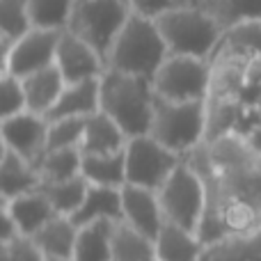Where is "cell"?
<instances>
[{
    "instance_id": "obj_26",
    "label": "cell",
    "mask_w": 261,
    "mask_h": 261,
    "mask_svg": "<svg viewBox=\"0 0 261 261\" xmlns=\"http://www.w3.org/2000/svg\"><path fill=\"white\" fill-rule=\"evenodd\" d=\"M41 190L44 195L50 199L55 213L58 216H67L73 218V213L81 208L83 199H85L87 190H90V184L85 181V176H76V179L69 181H60V184H41Z\"/></svg>"
},
{
    "instance_id": "obj_4",
    "label": "cell",
    "mask_w": 261,
    "mask_h": 261,
    "mask_svg": "<svg viewBox=\"0 0 261 261\" xmlns=\"http://www.w3.org/2000/svg\"><path fill=\"white\" fill-rule=\"evenodd\" d=\"M206 101L176 103V101H165L156 96L149 135L156 138L170 151L186 158L206 142Z\"/></svg>"
},
{
    "instance_id": "obj_36",
    "label": "cell",
    "mask_w": 261,
    "mask_h": 261,
    "mask_svg": "<svg viewBox=\"0 0 261 261\" xmlns=\"http://www.w3.org/2000/svg\"><path fill=\"white\" fill-rule=\"evenodd\" d=\"M46 261H73V259H46Z\"/></svg>"
},
{
    "instance_id": "obj_1",
    "label": "cell",
    "mask_w": 261,
    "mask_h": 261,
    "mask_svg": "<svg viewBox=\"0 0 261 261\" xmlns=\"http://www.w3.org/2000/svg\"><path fill=\"white\" fill-rule=\"evenodd\" d=\"M156 106L151 78L106 69L101 76V113L113 117L128 138L149 135Z\"/></svg>"
},
{
    "instance_id": "obj_33",
    "label": "cell",
    "mask_w": 261,
    "mask_h": 261,
    "mask_svg": "<svg viewBox=\"0 0 261 261\" xmlns=\"http://www.w3.org/2000/svg\"><path fill=\"white\" fill-rule=\"evenodd\" d=\"M130 14L142 18H151V21H158L163 14L172 12V9L181 7V5H188L184 0H126Z\"/></svg>"
},
{
    "instance_id": "obj_30",
    "label": "cell",
    "mask_w": 261,
    "mask_h": 261,
    "mask_svg": "<svg viewBox=\"0 0 261 261\" xmlns=\"http://www.w3.org/2000/svg\"><path fill=\"white\" fill-rule=\"evenodd\" d=\"M85 138V119L81 117H64L48 122V149L46 151H58V149H81Z\"/></svg>"
},
{
    "instance_id": "obj_34",
    "label": "cell",
    "mask_w": 261,
    "mask_h": 261,
    "mask_svg": "<svg viewBox=\"0 0 261 261\" xmlns=\"http://www.w3.org/2000/svg\"><path fill=\"white\" fill-rule=\"evenodd\" d=\"M0 211H3V218H0V243H9V241H14L21 234H18V227L14 222V218L9 216L7 208L0 206Z\"/></svg>"
},
{
    "instance_id": "obj_20",
    "label": "cell",
    "mask_w": 261,
    "mask_h": 261,
    "mask_svg": "<svg viewBox=\"0 0 261 261\" xmlns=\"http://www.w3.org/2000/svg\"><path fill=\"white\" fill-rule=\"evenodd\" d=\"M81 227L67 216H55L50 222H46L32 241L37 248L46 254V259H73L76 239Z\"/></svg>"
},
{
    "instance_id": "obj_35",
    "label": "cell",
    "mask_w": 261,
    "mask_h": 261,
    "mask_svg": "<svg viewBox=\"0 0 261 261\" xmlns=\"http://www.w3.org/2000/svg\"><path fill=\"white\" fill-rule=\"evenodd\" d=\"M243 140L248 142V147L252 149L254 153H259V156H261V122L252 128V133H250L248 138H243Z\"/></svg>"
},
{
    "instance_id": "obj_5",
    "label": "cell",
    "mask_w": 261,
    "mask_h": 261,
    "mask_svg": "<svg viewBox=\"0 0 261 261\" xmlns=\"http://www.w3.org/2000/svg\"><path fill=\"white\" fill-rule=\"evenodd\" d=\"M206 199V184L188 158L179 163V167L158 190V202L165 220L195 234H199V227L204 222Z\"/></svg>"
},
{
    "instance_id": "obj_10",
    "label": "cell",
    "mask_w": 261,
    "mask_h": 261,
    "mask_svg": "<svg viewBox=\"0 0 261 261\" xmlns=\"http://www.w3.org/2000/svg\"><path fill=\"white\" fill-rule=\"evenodd\" d=\"M0 140H3V149L18 153L37 167V163L44 158L48 149V119L30 110L14 117H5L0 122Z\"/></svg>"
},
{
    "instance_id": "obj_17",
    "label": "cell",
    "mask_w": 261,
    "mask_h": 261,
    "mask_svg": "<svg viewBox=\"0 0 261 261\" xmlns=\"http://www.w3.org/2000/svg\"><path fill=\"white\" fill-rule=\"evenodd\" d=\"M78 227L92 225V222L110 220L122 222L124 208H122V188H108V186H90L81 208L71 218Z\"/></svg>"
},
{
    "instance_id": "obj_14",
    "label": "cell",
    "mask_w": 261,
    "mask_h": 261,
    "mask_svg": "<svg viewBox=\"0 0 261 261\" xmlns=\"http://www.w3.org/2000/svg\"><path fill=\"white\" fill-rule=\"evenodd\" d=\"M153 252L156 261H202L206 245L199 234L165 220L161 234L153 241Z\"/></svg>"
},
{
    "instance_id": "obj_21",
    "label": "cell",
    "mask_w": 261,
    "mask_h": 261,
    "mask_svg": "<svg viewBox=\"0 0 261 261\" xmlns=\"http://www.w3.org/2000/svg\"><path fill=\"white\" fill-rule=\"evenodd\" d=\"M115 227L117 222L110 220L81 227L73 261H115Z\"/></svg>"
},
{
    "instance_id": "obj_23",
    "label": "cell",
    "mask_w": 261,
    "mask_h": 261,
    "mask_svg": "<svg viewBox=\"0 0 261 261\" xmlns=\"http://www.w3.org/2000/svg\"><path fill=\"white\" fill-rule=\"evenodd\" d=\"M197 5L222 30L245 21H261V0H197Z\"/></svg>"
},
{
    "instance_id": "obj_22",
    "label": "cell",
    "mask_w": 261,
    "mask_h": 261,
    "mask_svg": "<svg viewBox=\"0 0 261 261\" xmlns=\"http://www.w3.org/2000/svg\"><path fill=\"white\" fill-rule=\"evenodd\" d=\"M81 174L90 186L124 188L126 186V153H94L83 156Z\"/></svg>"
},
{
    "instance_id": "obj_16",
    "label": "cell",
    "mask_w": 261,
    "mask_h": 261,
    "mask_svg": "<svg viewBox=\"0 0 261 261\" xmlns=\"http://www.w3.org/2000/svg\"><path fill=\"white\" fill-rule=\"evenodd\" d=\"M128 144V135L124 128L108 117L106 113H94L85 119V138H83V156H94V153H119Z\"/></svg>"
},
{
    "instance_id": "obj_11",
    "label": "cell",
    "mask_w": 261,
    "mask_h": 261,
    "mask_svg": "<svg viewBox=\"0 0 261 261\" xmlns=\"http://www.w3.org/2000/svg\"><path fill=\"white\" fill-rule=\"evenodd\" d=\"M55 67L64 76L67 85H71V83L101 78L106 73V60L81 37L62 30L58 41V53H55Z\"/></svg>"
},
{
    "instance_id": "obj_6",
    "label": "cell",
    "mask_w": 261,
    "mask_h": 261,
    "mask_svg": "<svg viewBox=\"0 0 261 261\" xmlns=\"http://www.w3.org/2000/svg\"><path fill=\"white\" fill-rule=\"evenodd\" d=\"M130 9L124 0H76L67 30L90 44L103 60L126 25Z\"/></svg>"
},
{
    "instance_id": "obj_18",
    "label": "cell",
    "mask_w": 261,
    "mask_h": 261,
    "mask_svg": "<svg viewBox=\"0 0 261 261\" xmlns=\"http://www.w3.org/2000/svg\"><path fill=\"white\" fill-rule=\"evenodd\" d=\"M41 188V176L30 161L21 158L18 153L3 149L0 158V197L14 199L18 195L35 193Z\"/></svg>"
},
{
    "instance_id": "obj_39",
    "label": "cell",
    "mask_w": 261,
    "mask_h": 261,
    "mask_svg": "<svg viewBox=\"0 0 261 261\" xmlns=\"http://www.w3.org/2000/svg\"><path fill=\"white\" fill-rule=\"evenodd\" d=\"M124 3H126V0H124Z\"/></svg>"
},
{
    "instance_id": "obj_25",
    "label": "cell",
    "mask_w": 261,
    "mask_h": 261,
    "mask_svg": "<svg viewBox=\"0 0 261 261\" xmlns=\"http://www.w3.org/2000/svg\"><path fill=\"white\" fill-rule=\"evenodd\" d=\"M220 48L250 62L261 60V21H245L225 30Z\"/></svg>"
},
{
    "instance_id": "obj_8",
    "label": "cell",
    "mask_w": 261,
    "mask_h": 261,
    "mask_svg": "<svg viewBox=\"0 0 261 261\" xmlns=\"http://www.w3.org/2000/svg\"><path fill=\"white\" fill-rule=\"evenodd\" d=\"M124 153H126V184L156 193L184 161V156L163 147L151 135L128 138Z\"/></svg>"
},
{
    "instance_id": "obj_37",
    "label": "cell",
    "mask_w": 261,
    "mask_h": 261,
    "mask_svg": "<svg viewBox=\"0 0 261 261\" xmlns=\"http://www.w3.org/2000/svg\"><path fill=\"white\" fill-rule=\"evenodd\" d=\"M184 3H188V5H197V0H184Z\"/></svg>"
},
{
    "instance_id": "obj_28",
    "label": "cell",
    "mask_w": 261,
    "mask_h": 261,
    "mask_svg": "<svg viewBox=\"0 0 261 261\" xmlns=\"http://www.w3.org/2000/svg\"><path fill=\"white\" fill-rule=\"evenodd\" d=\"M32 25L44 30H67L76 0H28Z\"/></svg>"
},
{
    "instance_id": "obj_19",
    "label": "cell",
    "mask_w": 261,
    "mask_h": 261,
    "mask_svg": "<svg viewBox=\"0 0 261 261\" xmlns=\"http://www.w3.org/2000/svg\"><path fill=\"white\" fill-rule=\"evenodd\" d=\"M23 81V90H25V99H28V110L37 115H48L53 110V106L58 103V99L62 96L64 87H67V81L60 73V69L48 67L41 69L37 73H30V76L21 78Z\"/></svg>"
},
{
    "instance_id": "obj_3",
    "label": "cell",
    "mask_w": 261,
    "mask_h": 261,
    "mask_svg": "<svg viewBox=\"0 0 261 261\" xmlns=\"http://www.w3.org/2000/svg\"><path fill=\"white\" fill-rule=\"evenodd\" d=\"M170 55L211 60L222 44V30L199 5H181L156 21Z\"/></svg>"
},
{
    "instance_id": "obj_27",
    "label": "cell",
    "mask_w": 261,
    "mask_h": 261,
    "mask_svg": "<svg viewBox=\"0 0 261 261\" xmlns=\"http://www.w3.org/2000/svg\"><path fill=\"white\" fill-rule=\"evenodd\" d=\"M115 261H156L153 241L144 239L126 222L115 227Z\"/></svg>"
},
{
    "instance_id": "obj_24",
    "label": "cell",
    "mask_w": 261,
    "mask_h": 261,
    "mask_svg": "<svg viewBox=\"0 0 261 261\" xmlns=\"http://www.w3.org/2000/svg\"><path fill=\"white\" fill-rule=\"evenodd\" d=\"M83 170V151L81 149H58L46 151L44 158L37 163V172L41 176V184H60L81 176Z\"/></svg>"
},
{
    "instance_id": "obj_13",
    "label": "cell",
    "mask_w": 261,
    "mask_h": 261,
    "mask_svg": "<svg viewBox=\"0 0 261 261\" xmlns=\"http://www.w3.org/2000/svg\"><path fill=\"white\" fill-rule=\"evenodd\" d=\"M0 206L7 208L9 216L14 218V222H16V227H18V234L28 236V239H32L46 222H50L58 216L53 204H50V199L46 197L41 188L35 190V193L18 195V197H14V199H3Z\"/></svg>"
},
{
    "instance_id": "obj_7",
    "label": "cell",
    "mask_w": 261,
    "mask_h": 261,
    "mask_svg": "<svg viewBox=\"0 0 261 261\" xmlns=\"http://www.w3.org/2000/svg\"><path fill=\"white\" fill-rule=\"evenodd\" d=\"M158 99L190 103L206 101L211 90V60L190 55H167L156 76L151 78Z\"/></svg>"
},
{
    "instance_id": "obj_38",
    "label": "cell",
    "mask_w": 261,
    "mask_h": 261,
    "mask_svg": "<svg viewBox=\"0 0 261 261\" xmlns=\"http://www.w3.org/2000/svg\"><path fill=\"white\" fill-rule=\"evenodd\" d=\"M257 108H259V113H261V99L257 101Z\"/></svg>"
},
{
    "instance_id": "obj_29",
    "label": "cell",
    "mask_w": 261,
    "mask_h": 261,
    "mask_svg": "<svg viewBox=\"0 0 261 261\" xmlns=\"http://www.w3.org/2000/svg\"><path fill=\"white\" fill-rule=\"evenodd\" d=\"M30 3L28 0H0V37L21 39L32 30Z\"/></svg>"
},
{
    "instance_id": "obj_15",
    "label": "cell",
    "mask_w": 261,
    "mask_h": 261,
    "mask_svg": "<svg viewBox=\"0 0 261 261\" xmlns=\"http://www.w3.org/2000/svg\"><path fill=\"white\" fill-rule=\"evenodd\" d=\"M101 110V78H92V81L71 83L64 87L62 96L58 103L53 106L46 119H64V117H81L87 119L90 115Z\"/></svg>"
},
{
    "instance_id": "obj_31",
    "label": "cell",
    "mask_w": 261,
    "mask_h": 261,
    "mask_svg": "<svg viewBox=\"0 0 261 261\" xmlns=\"http://www.w3.org/2000/svg\"><path fill=\"white\" fill-rule=\"evenodd\" d=\"M0 99H3V113L0 117H14L28 110L25 90H23V81L12 73H3L0 78Z\"/></svg>"
},
{
    "instance_id": "obj_9",
    "label": "cell",
    "mask_w": 261,
    "mask_h": 261,
    "mask_svg": "<svg viewBox=\"0 0 261 261\" xmlns=\"http://www.w3.org/2000/svg\"><path fill=\"white\" fill-rule=\"evenodd\" d=\"M62 30H44L32 28L21 39L0 37V60H3V73H12L16 78H25L41 69L55 64L58 41Z\"/></svg>"
},
{
    "instance_id": "obj_32",
    "label": "cell",
    "mask_w": 261,
    "mask_h": 261,
    "mask_svg": "<svg viewBox=\"0 0 261 261\" xmlns=\"http://www.w3.org/2000/svg\"><path fill=\"white\" fill-rule=\"evenodd\" d=\"M3 245V261H46V254L28 236H16Z\"/></svg>"
},
{
    "instance_id": "obj_2",
    "label": "cell",
    "mask_w": 261,
    "mask_h": 261,
    "mask_svg": "<svg viewBox=\"0 0 261 261\" xmlns=\"http://www.w3.org/2000/svg\"><path fill=\"white\" fill-rule=\"evenodd\" d=\"M170 50L158 30L156 21L130 14L126 25L115 39L106 69L130 73V76L153 78L161 64L167 60Z\"/></svg>"
},
{
    "instance_id": "obj_12",
    "label": "cell",
    "mask_w": 261,
    "mask_h": 261,
    "mask_svg": "<svg viewBox=\"0 0 261 261\" xmlns=\"http://www.w3.org/2000/svg\"><path fill=\"white\" fill-rule=\"evenodd\" d=\"M122 208H124V220L130 229L142 234L144 239L156 241L161 234L163 225H165V216H163L161 202H158L156 190H147L140 186L126 184L122 188Z\"/></svg>"
}]
</instances>
